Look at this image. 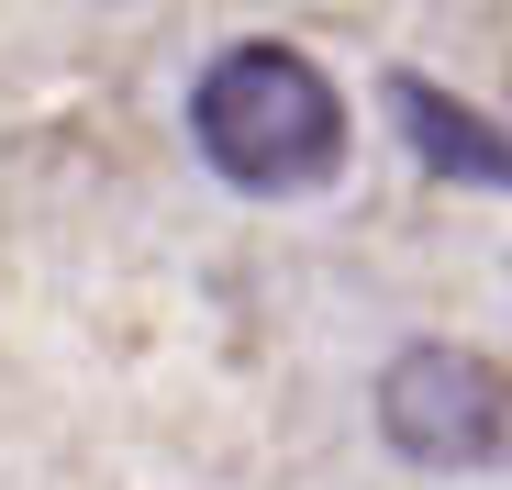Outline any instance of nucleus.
Returning a JSON list of instances; mask_svg holds the SVG:
<instances>
[{"mask_svg": "<svg viewBox=\"0 0 512 490\" xmlns=\"http://www.w3.org/2000/svg\"><path fill=\"white\" fill-rule=\"evenodd\" d=\"M346 90L279 34H234L190 78V145L245 201H312L346 179Z\"/></svg>", "mask_w": 512, "mask_h": 490, "instance_id": "obj_1", "label": "nucleus"}, {"mask_svg": "<svg viewBox=\"0 0 512 490\" xmlns=\"http://www.w3.org/2000/svg\"><path fill=\"white\" fill-rule=\"evenodd\" d=\"M379 446L401 468H435V479H479L512 457V368L457 346V335H412L379 368Z\"/></svg>", "mask_w": 512, "mask_h": 490, "instance_id": "obj_2", "label": "nucleus"}, {"mask_svg": "<svg viewBox=\"0 0 512 490\" xmlns=\"http://www.w3.org/2000/svg\"><path fill=\"white\" fill-rule=\"evenodd\" d=\"M390 123H401V145H412V168H435L446 190H512V134L479 112V101H457V90H435L423 67H390Z\"/></svg>", "mask_w": 512, "mask_h": 490, "instance_id": "obj_3", "label": "nucleus"}]
</instances>
